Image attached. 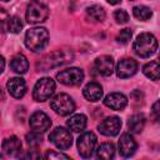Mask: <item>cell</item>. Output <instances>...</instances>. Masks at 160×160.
I'll use <instances>...</instances> for the list:
<instances>
[{"label": "cell", "mask_w": 160, "mask_h": 160, "mask_svg": "<svg viewBox=\"0 0 160 160\" xmlns=\"http://www.w3.org/2000/svg\"><path fill=\"white\" fill-rule=\"evenodd\" d=\"M49 42V32L45 28H32L25 34V45L32 52H39L45 49Z\"/></svg>", "instance_id": "1"}, {"label": "cell", "mask_w": 160, "mask_h": 160, "mask_svg": "<svg viewBox=\"0 0 160 160\" xmlns=\"http://www.w3.org/2000/svg\"><path fill=\"white\" fill-rule=\"evenodd\" d=\"M72 52L71 51H64V50H56L48 55H45L38 64L36 68L40 71H48L52 68H56L59 65L66 64L69 61H72Z\"/></svg>", "instance_id": "2"}, {"label": "cell", "mask_w": 160, "mask_h": 160, "mask_svg": "<svg viewBox=\"0 0 160 160\" xmlns=\"http://www.w3.org/2000/svg\"><path fill=\"white\" fill-rule=\"evenodd\" d=\"M158 49V40L150 32L140 34L136 40L134 41V50L135 54L140 58H149Z\"/></svg>", "instance_id": "3"}, {"label": "cell", "mask_w": 160, "mask_h": 160, "mask_svg": "<svg viewBox=\"0 0 160 160\" xmlns=\"http://www.w3.org/2000/svg\"><path fill=\"white\" fill-rule=\"evenodd\" d=\"M49 15L48 6L40 0H32L26 8V21L29 24H38L46 20Z\"/></svg>", "instance_id": "4"}, {"label": "cell", "mask_w": 160, "mask_h": 160, "mask_svg": "<svg viewBox=\"0 0 160 160\" xmlns=\"http://www.w3.org/2000/svg\"><path fill=\"white\" fill-rule=\"evenodd\" d=\"M50 106H51V109L56 114H59L61 116L70 115L75 110V102H74V100L68 94H64V92H60V94L55 95L50 100Z\"/></svg>", "instance_id": "5"}, {"label": "cell", "mask_w": 160, "mask_h": 160, "mask_svg": "<svg viewBox=\"0 0 160 160\" xmlns=\"http://www.w3.org/2000/svg\"><path fill=\"white\" fill-rule=\"evenodd\" d=\"M55 91V82L50 78H41L34 86L32 98L35 101H45L52 96Z\"/></svg>", "instance_id": "6"}, {"label": "cell", "mask_w": 160, "mask_h": 160, "mask_svg": "<svg viewBox=\"0 0 160 160\" xmlns=\"http://www.w3.org/2000/svg\"><path fill=\"white\" fill-rule=\"evenodd\" d=\"M78 151L81 158H90L96 146V135L91 131L82 132L78 139Z\"/></svg>", "instance_id": "7"}, {"label": "cell", "mask_w": 160, "mask_h": 160, "mask_svg": "<svg viewBox=\"0 0 160 160\" xmlns=\"http://www.w3.org/2000/svg\"><path fill=\"white\" fill-rule=\"evenodd\" d=\"M56 79L59 82L68 85V86L80 85L84 80V71L79 68H69V69L59 71L56 74Z\"/></svg>", "instance_id": "8"}, {"label": "cell", "mask_w": 160, "mask_h": 160, "mask_svg": "<svg viewBox=\"0 0 160 160\" xmlns=\"http://www.w3.org/2000/svg\"><path fill=\"white\" fill-rule=\"evenodd\" d=\"M49 139H50V141H51L58 149H60V150H66V149H69V148L71 146V144H72V136H71L70 131L66 130L65 128H61V126L55 128V129L50 132Z\"/></svg>", "instance_id": "9"}, {"label": "cell", "mask_w": 160, "mask_h": 160, "mask_svg": "<svg viewBox=\"0 0 160 160\" xmlns=\"http://www.w3.org/2000/svg\"><path fill=\"white\" fill-rule=\"evenodd\" d=\"M99 131L105 136H115L121 129V120L118 116L105 118L98 126Z\"/></svg>", "instance_id": "10"}, {"label": "cell", "mask_w": 160, "mask_h": 160, "mask_svg": "<svg viewBox=\"0 0 160 160\" xmlns=\"http://www.w3.org/2000/svg\"><path fill=\"white\" fill-rule=\"evenodd\" d=\"M30 128L36 132H45L51 126V120L49 116L42 111H35L30 116Z\"/></svg>", "instance_id": "11"}, {"label": "cell", "mask_w": 160, "mask_h": 160, "mask_svg": "<svg viewBox=\"0 0 160 160\" xmlns=\"http://www.w3.org/2000/svg\"><path fill=\"white\" fill-rule=\"evenodd\" d=\"M136 71H138V62H136L134 59L125 58V59H121V60L118 62V66H116V75H118L120 79L130 78V76H132Z\"/></svg>", "instance_id": "12"}, {"label": "cell", "mask_w": 160, "mask_h": 160, "mask_svg": "<svg viewBox=\"0 0 160 160\" xmlns=\"http://www.w3.org/2000/svg\"><path fill=\"white\" fill-rule=\"evenodd\" d=\"M136 150V141L134 140L132 135L125 132L120 136L119 140V152L121 156L124 158H130L131 155H134Z\"/></svg>", "instance_id": "13"}, {"label": "cell", "mask_w": 160, "mask_h": 160, "mask_svg": "<svg viewBox=\"0 0 160 160\" xmlns=\"http://www.w3.org/2000/svg\"><path fill=\"white\" fill-rule=\"evenodd\" d=\"M9 94L15 99H21L26 92V82L21 78H11L6 82Z\"/></svg>", "instance_id": "14"}, {"label": "cell", "mask_w": 160, "mask_h": 160, "mask_svg": "<svg viewBox=\"0 0 160 160\" xmlns=\"http://www.w3.org/2000/svg\"><path fill=\"white\" fill-rule=\"evenodd\" d=\"M104 104L108 108L112 109V110L120 111V110H122L128 105V99L121 92H111V94H109V95L105 96Z\"/></svg>", "instance_id": "15"}, {"label": "cell", "mask_w": 160, "mask_h": 160, "mask_svg": "<svg viewBox=\"0 0 160 160\" xmlns=\"http://www.w3.org/2000/svg\"><path fill=\"white\" fill-rule=\"evenodd\" d=\"M95 69L102 76H110L114 71V60L109 55L99 56L95 60Z\"/></svg>", "instance_id": "16"}, {"label": "cell", "mask_w": 160, "mask_h": 160, "mask_svg": "<svg viewBox=\"0 0 160 160\" xmlns=\"http://www.w3.org/2000/svg\"><path fill=\"white\" fill-rule=\"evenodd\" d=\"M82 94L85 96V99H88L89 101H99L102 96V88L100 84L98 82H89L85 85Z\"/></svg>", "instance_id": "17"}, {"label": "cell", "mask_w": 160, "mask_h": 160, "mask_svg": "<svg viewBox=\"0 0 160 160\" xmlns=\"http://www.w3.org/2000/svg\"><path fill=\"white\" fill-rule=\"evenodd\" d=\"M20 150H21V141L19 140V138L10 136L2 141V152L4 154H6L9 156H14Z\"/></svg>", "instance_id": "18"}, {"label": "cell", "mask_w": 160, "mask_h": 160, "mask_svg": "<svg viewBox=\"0 0 160 160\" xmlns=\"http://www.w3.org/2000/svg\"><path fill=\"white\" fill-rule=\"evenodd\" d=\"M10 68L16 74H25L29 69V61H28L25 55L16 54V55L12 56V59L10 61Z\"/></svg>", "instance_id": "19"}, {"label": "cell", "mask_w": 160, "mask_h": 160, "mask_svg": "<svg viewBox=\"0 0 160 160\" xmlns=\"http://www.w3.org/2000/svg\"><path fill=\"white\" fill-rule=\"evenodd\" d=\"M86 120H88V119H86V116H85L84 114H76V115H72V116L68 120L66 125H68V128H69L71 131L80 132V131H82V130L85 129L86 122H88Z\"/></svg>", "instance_id": "20"}, {"label": "cell", "mask_w": 160, "mask_h": 160, "mask_svg": "<svg viewBox=\"0 0 160 160\" xmlns=\"http://www.w3.org/2000/svg\"><path fill=\"white\" fill-rule=\"evenodd\" d=\"M142 72L146 78L151 80H159L160 79V62L158 61H150L144 65Z\"/></svg>", "instance_id": "21"}, {"label": "cell", "mask_w": 160, "mask_h": 160, "mask_svg": "<svg viewBox=\"0 0 160 160\" xmlns=\"http://www.w3.org/2000/svg\"><path fill=\"white\" fill-rule=\"evenodd\" d=\"M128 126L132 132H141L145 126V116L142 114L132 115L128 121Z\"/></svg>", "instance_id": "22"}, {"label": "cell", "mask_w": 160, "mask_h": 160, "mask_svg": "<svg viewBox=\"0 0 160 160\" xmlns=\"http://www.w3.org/2000/svg\"><path fill=\"white\" fill-rule=\"evenodd\" d=\"M114 155H115V146L111 142H104L96 150V156L99 159L109 160V159H112Z\"/></svg>", "instance_id": "23"}, {"label": "cell", "mask_w": 160, "mask_h": 160, "mask_svg": "<svg viewBox=\"0 0 160 160\" xmlns=\"http://www.w3.org/2000/svg\"><path fill=\"white\" fill-rule=\"evenodd\" d=\"M86 14L92 20V21H96V22H101L105 20V10L100 6V5H91L86 9Z\"/></svg>", "instance_id": "24"}, {"label": "cell", "mask_w": 160, "mask_h": 160, "mask_svg": "<svg viewBox=\"0 0 160 160\" xmlns=\"http://www.w3.org/2000/svg\"><path fill=\"white\" fill-rule=\"evenodd\" d=\"M132 14H134V16H135L138 20H141V21L149 20V19L152 16V11L150 10V8H148V6H145V5L134 6Z\"/></svg>", "instance_id": "25"}, {"label": "cell", "mask_w": 160, "mask_h": 160, "mask_svg": "<svg viewBox=\"0 0 160 160\" xmlns=\"http://www.w3.org/2000/svg\"><path fill=\"white\" fill-rule=\"evenodd\" d=\"M6 29L8 31L12 32V34H19L22 29V22H21V19L18 18V16H11L8 19V22H6Z\"/></svg>", "instance_id": "26"}, {"label": "cell", "mask_w": 160, "mask_h": 160, "mask_svg": "<svg viewBox=\"0 0 160 160\" xmlns=\"http://www.w3.org/2000/svg\"><path fill=\"white\" fill-rule=\"evenodd\" d=\"M41 136H40V132H36V131H34L32 130V132H30V134H28L26 135V142H28V145H30L31 148H36V146H39L40 144H41Z\"/></svg>", "instance_id": "27"}, {"label": "cell", "mask_w": 160, "mask_h": 160, "mask_svg": "<svg viewBox=\"0 0 160 160\" xmlns=\"http://www.w3.org/2000/svg\"><path fill=\"white\" fill-rule=\"evenodd\" d=\"M131 36H132V31H131L130 29H122V30H120V32L118 34L116 40H118V42H120V44H128V42L131 40Z\"/></svg>", "instance_id": "28"}, {"label": "cell", "mask_w": 160, "mask_h": 160, "mask_svg": "<svg viewBox=\"0 0 160 160\" xmlns=\"http://www.w3.org/2000/svg\"><path fill=\"white\" fill-rule=\"evenodd\" d=\"M114 18H115L116 22H119V24H126V22L129 21V15H128V12H126L125 10H122V9L116 10V11L114 12Z\"/></svg>", "instance_id": "29"}, {"label": "cell", "mask_w": 160, "mask_h": 160, "mask_svg": "<svg viewBox=\"0 0 160 160\" xmlns=\"http://www.w3.org/2000/svg\"><path fill=\"white\" fill-rule=\"evenodd\" d=\"M46 159H70L68 155L62 154V152H56V151H49L45 155Z\"/></svg>", "instance_id": "30"}, {"label": "cell", "mask_w": 160, "mask_h": 160, "mask_svg": "<svg viewBox=\"0 0 160 160\" xmlns=\"http://www.w3.org/2000/svg\"><path fill=\"white\" fill-rule=\"evenodd\" d=\"M151 110H152V114H154L158 119H160V100H158V101L154 102Z\"/></svg>", "instance_id": "31"}, {"label": "cell", "mask_w": 160, "mask_h": 160, "mask_svg": "<svg viewBox=\"0 0 160 160\" xmlns=\"http://www.w3.org/2000/svg\"><path fill=\"white\" fill-rule=\"evenodd\" d=\"M109 4H111V5H116V4H119V2H121V0H106Z\"/></svg>", "instance_id": "32"}, {"label": "cell", "mask_w": 160, "mask_h": 160, "mask_svg": "<svg viewBox=\"0 0 160 160\" xmlns=\"http://www.w3.org/2000/svg\"><path fill=\"white\" fill-rule=\"evenodd\" d=\"M0 61H1V68H0V71L2 72V71H4V66H5V59H4V58H1V59H0Z\"/></svg>", "instance_id": "33"}, {"label": "cell", "mask_w": 160, "mask_h": 160, "mask_svg": "<svg viewBox=\"0 0 160 160\" xmlns=\"http://www.w3.org/2000/svg\"><path fill=\"white\" fill-rule=\"evenodd\" d=\"M2 1H9V0H2Z\"/></svg>", "instance_id": "34"}, {"label": "cell", "mask_w": 160, "mask_h": 160, "mask_svg": "<svg viewBox=\"0 0 160 160\" xmlns=\"http://www.w3.org/2000/svg\"><path fill=\"white\" fill-rule=\"evenodd\" d=\"M159 59H160V55H159Z\"/></svg>", "instance_id": "35"}]
</instances>
